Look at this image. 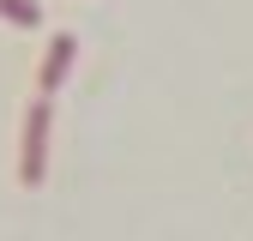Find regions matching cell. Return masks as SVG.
Returning <instances> with one entry per match:
<instances>
[{"label": "cell", "mask_w": 253, "mask_h": 241, "mask_svg": "<svg viewBox=\"0 0 253 241\" xmlns=\"http://www.w3.org/2000/svg\"><path fill=\"white\" fill-rule=\"evenodd\" d=\"M48 127H54V97H30L24 103V120H18V187H42L48 175Z\"/></svg>", "instance_id": "6da1fadb"}, {"label": "cell", "mask_w": 253, "mask_h": 241, "mask_svg": "<svg viewBox=\"0 0 253 241\" xmlns=\"http://www.w3.org/2000/svg\"><path fill=\"white\" fill-rule=\"evenodd\" d=\"M73 60H79V30H54L48 48H42V60H37V97H54V90L67 84Z\"/></svg>", "instance_id": "7a4b0ae2"}, {"label": "cell", "mask_w": 253, "mask_h": 241, "mask_svg": "<svg viewBox=\"0 0 253 241\" xmlns=\"http://www.w3.org/2000/svg\"><path fill=\"white\" fill-rule=\"evenodd\" d=\"M0 18H6L12 30H37L42 24V6H37V0H0Z\"/></svg>", "instance_id": "3957f363"}]
</instances>
